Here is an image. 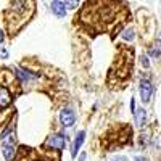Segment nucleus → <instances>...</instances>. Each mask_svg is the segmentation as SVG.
I'll return each instance as SVG.
<instances>
[{"instance_id":"obj_1","label":"nucleus","mask_w":161,"mask_h":161,"mask_svg":"<svg viewBox=\"0 0 161 161\" xmlns=\"http://www.w3.org/2000/svg\"><path fill=\"white\" fill-rule=\"evenodd\" d=\"M140 97H142V102L143 103H148L150 102V97H152V93H153V86L148 79H142L140 80Z\"/></svg>"},{"instance_id":"obj_2","label":"nucleus","mask_w":161,"mask_h":161,"mask_svg":"<svg viewBox=\"0 0 161 161\" xmlns=\"http://www.w3.org/2000/svg\"><path fill=\"white\" fill-rule=\"evenodd\" d=\"M45 145L52 147L55 150H63L66 145V136H61V134H55V136H50L45 142Z\"/></svg>"},{"instance_id":"obj_3","label":"nucleus","mask_w":161,"mask_h":161,"mask_svg":"<svg viewBox=\"0 0 161 161\" xmlns=\"http://www.w3.org/2000/svg\"><path fill=\"white\" fill-rule=\"evenodd\" d=\"M76 121V116H74V111L73 110H61L60 113V123L64 126V127H71Z\"/></svg>"},{"instance_id":"obj_4","label":"nucleus","mask_w":161,"mask_h":161,"mask_svg":"<svg viewBox=\"0 0 161 161\" xmlns=\"http://www.w3.org/2000/svg\"><path fill=\"white\" fill-rule=\"evenodd\" d=\"M50 8H52V13H53L55 16H58V18H64V16H66V8H64V3H63V2H60V0H53L52 5H50Z\"/></svg>"},{"instance_id":"obj_5","label":"nucleus","mask_w":161,"mask_h":161,"mask_svg":"<svg viewBox=\"0 0 161 161\" xmlns=\"http://www.w3.org/2000/svg\"><path fill=\"white\" fill-rule=\"evenodd\" d=\"M84 140H86V132H84V130H80V132L77 134V137H76L74 143H73V148H71V155H73V156L77 155V152H79L80 147H82Z\"/></svg>"},{"instance_id":"obj_6","label":"nucleus","mask_w":161,"mask_h":161,"mask_svg":"<svg viewBox=\"0 0 161 161\" xmlns=\"http://www.w3.org/2000/svg\"><path fill=\"white\" fill-rule=\"evenodd\" d=\"M11 103V95L7 87H0V108H7Z\"/></svg>"},{"instance_id":"obj_7","label":"nucleus","mask_w":161,"mask_h":161,"mask_svg":"<svg viewBox=\"0 0 161 161\" xmlns=\"http://www.w3.org/2000/svg\"><path fill=\"white\" fill-rule=\"evenodd\" d=\"M134 116H136V123L139 124V126H143L145 124V121H147V113H145V110H136L134 111Z\"/></svg>"},{"instance_id":"obj_8","label":"nucleus","mask_w":161,"mask_h":161,"mask_svg":"<svg viewBox=\"0 0 161 161\" xmlns=\"http://www.w3.org/2000/svg\"><path fill=\"white\" fill-rule=\"evenodd\" d=\"M3 156L7 161H11L15 156V145H3Z\"/></svg>"},{"instance_id":"obj_9","label":"nucleus","mask_w":161,"mask_h":161,"mask_svg":"<svg viewBox=\"0 0 161 161\" xmlns=\"http://www.w3.org/2000/svg\"><path fill=\"white\" fill-rule=\"evenodd\" d=\"M161 55V40H156L155 42V47L150 48V57H159Z\"/></svg>"},{"instance_id":"obj_10","label":"nucleus","mask_w":161,"mask_h":161,"mask_svg":"<svg viewBox=\"0 0 161 161\" xmlns=\"http://www.w3.org/2000/svg\"><path fill=\"white\" fill-rule=\"evenodd\" d=\"M16 76L21 79V80H32L36 76H32V74H29V73H26V71H23V69H16Z\"/></svg>"},{"instance_id":"obj_11","label":"nucleus","mask_w":161,"mask_h":161,"mask_svg":"<svg viewBox=\"0 0 161 161\" xmlns=\"http://www.w3.org/2000/svg\"><path fill=\"white\" fill-rule=\"evenodd\" d=\"M64 5L68 7V8H71V10H74L79 5V0H64Z\"/></svg>"},{"instance_id":"obj_12","label":"nucleus","mask_w":161,"mask_h":161,"mask_svg":"<svg viewBox=\"0 0 161 161\" xmlns=\"http://www.w3.org/2000/svg\"><path fill=\"white\" fill-rule=\"evenodd\" d=\"M123 37H124V40H132L134 39V29H124Z\"/></svg>"},{"instance_id":"obj_13","label":"nucleus","mask_w":161,"mask_h":161,"mask_svg":"<svg viewBox=\"0 0 161 161\" xmlns=\"http://www.w3.org/2000/svg\"><path fill=\"white\" fill-rule=\"evenodd\" d=\"M142 63H143V66H145V68H148V60H147V57H142Z\"/></svg>"},{"instance_id":"obj_14","label":"nucleus","mask_w":161,"mask_h":161,"mask_svg":"<svg viewBox=\"0 0 161 161\" xmlns=\"http://www.w3.org/2000/svg\"><path fill=\"white\" fill-rule=\"evenodd\" d=\"M0 55H2L3 58H7V57H8V53H7V50H0Z\"/></svg>"},{"instance_id":"obj_15","label":"nucleus","mask_w":161,"mask_h":161,"mask_svg":"<svg viewBox=\"0 0 161 161\" xmlns=\"http://www.w3.org/2000/svg\"><path fill=\"white\" fill-rule=\"evenodd\" d=\"M3 39H5V36H3V32H2V29H0V44L3 42Z\"/></svg>"},{"instance_id":"obj_16","label":"nucleus","mask_w":161,"mask_h":161,"mask_svg":"<svg viewBox=\"0 0 161 161\" xmlns=\"http://www.w3.org/2000/svg\"><path fill=\"white\" fill-rule=\"evenodd\" d=\"M84 159H86V153H82V155L79 156V161H84Z\"/></svg>"},{"instance_id":"obj_17","label":"nucleus","mask_w":161,"mask_h":161,"mask_svg":"<svg viewBox=\"0 0 161 161\" xmlns=\"http://www.w3.org/2000/svg\"><path fill=\"white\" fill-rule=\"evenodd\" d=\"M136 161H147V158H140V156H137Z\"/></svg>"},{"instance_id":"obj_18","label":"nucleus","mask_w":161,"mask_h":161,"mask_svg":"<svg viewBox=\"0 0 161 161\" xmlns=\"http://www.w3.org/2000/svg\"><path fill=\"white\" fill-rule=\"evenodd\" d=\"M32 161H47V159H32Z\"/></svg>"}]
</instances>
